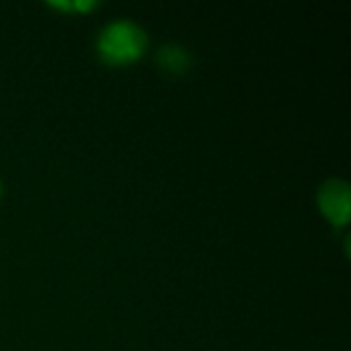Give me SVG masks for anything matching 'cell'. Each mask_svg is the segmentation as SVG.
<instances>
[{
    "mask_svg": "<svg viewBox=\"0 0 351 351\" xmlns=\"http://www.w3.org/2000/svg\"><path fill=\"white\" fill-rule=\"evenodd\" d=\"M317 204L333 226H346L351 218V189L348 181L327 179L317 193Z\"/></svg>",
    "mask_w": 351,
    "mask_h": 351,
    "instance_id": "obj_2",
    "label": "cell"
},
{
    "mask_svg": "<svg viewBox=\"0 0 351 351\" xmlns=\"http://www.w3.org/2000/svg\"><path fill=\"white\" fill-rule=\"evenodd\" d=\"M146 43L148 37L140 25L132 21H113L101 31L97 39V51L109 66H130L142 58Z\"/></svg>",
    "mask_w": 351,
    "mask_h": 351,
    "instance_id": "obj_1",
    "label": "cell"
},
{
    "mask_svg": "<svg viewBox=\"0 0 351 351\" xmlns=\"http://www.w3.org/2000/svg\"><path fill=\"white\" fill-rule=\"evenodd\" d=\"M0 195H2V183H0Z\"/></svg>",
    "mask_w": 351,
    "mask_h": 351,
    "instance_id": "obj_4",
    "label": "cell"
},
{
    "mask_svg": "<svg viewBox=\"0 0 351 351\" xmlns=\"http://www.w3.org/2000/svg\"><path fill=\"white\" fill-rule=\"evenodd\" d=\"M156 62L158 66L165 70V72H171V74H181L185 70H189V64H191V56L185 47L177 45V43H169V45H162L158 49V56H156Z\"/></svg>",
    "mask_w": 351,
    "mask_h": 351,
    "instance_id": "obj_3",
    "label": "cell"
}]
</instances>
